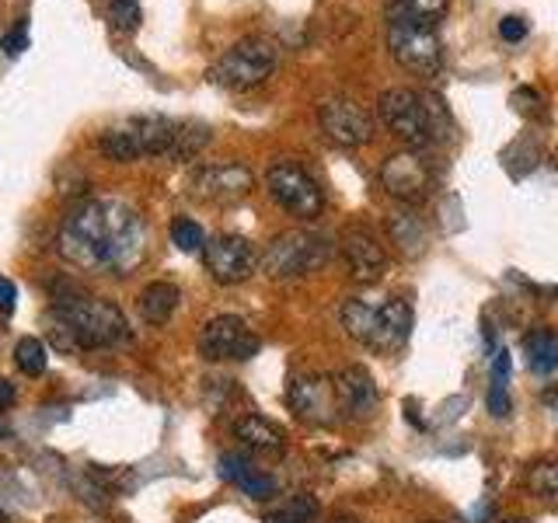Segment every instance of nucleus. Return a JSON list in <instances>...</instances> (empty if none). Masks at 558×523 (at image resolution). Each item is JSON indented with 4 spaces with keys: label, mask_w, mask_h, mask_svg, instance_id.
I'll return each mask as SVG.
<instances>
[{
    "label": "nucleus",
    "mask_w": 558,
    "mask_h": 523,
    "mask_svg": "<svg viewBox=\"0 0 558 523\" xmlns=\"http://www.w3.org/2000/svg\"><path fill=\"white\" fill-rule=\"evenodd\" d=\"M14 363H17V370H22L25 377H43L46 366H49V349H46V342L35 339V336L17 339V345H14Z\"/></svg>",
    "instance_id": "a878e982"
},
{
    "label": "nucleus",
    "mask_w": 558,
    "mask_h": 523,
    "mask_svg": "<svg viewBox=\"0 0 558 523\" xmlns=\"http://www.w3.org/2000/svg\"><path fill=\"white\" fill-rule=\"evenodd\" d=\"M342 328L353 336L356 342H363L374 353L391 356L412 336V307L401 296H388V301L371 304L360 301V296H349L339 311Z\"/></svg>",
    "instance_id": "20e7f679"
},
{
    "label": "nucleus",
    "mask_w": 558,
    "mask_h": 523,
    "mask_svg": "<svg viewBox=\"0 0 558 523\" xmlns=\"http://www.w3.org/2000/svg\"><path fill=\"white\" fill-rule=\"evenodd\" d=\"M4 436H8V429H4V426H0V440H4Z\"/></svg>",
    "instance_id": "ea45409f"
},
{
    "label": "nucleus",
    "mask_w": 558,
    "mask_h": 523,
    "mask_svg": "<svg viewBox=\"0 0 558 523\" xmlns=\"http://www.w3.org/2000/svg\"><path fill=\"white\" fill-rule=\"evenodd\" d=\"M258 349H262L258 336L238 314H217L199 331V356L206 363H227V360L244 363L258 356Z\"/></svg>",
    "instance_id": "9d476101"
},
{
    "label": "nucleus",
    "mask_w": 558,
    "mask_h": 523,
    "mask_svg": "<svg viewBox=\"0 0 558 523\" xmlns=\"http://www.w3.org/2000/svg\"><path fill=\"white\" fill-rule=\"evenodd\" d=\"M380 185L398 203H423L436 188V171L426 154L398 150L380 165Z\"/></svg>",
    "instance_id": "f8f14e48"
},
{
    "label": "nucleus",
    "mask_w": 558,
    "mask_h": 523,
    "mask_svg": "<svg viewBox=\"0 0 558 523\" xmlns=\"http://www.w3.org/2000/svg\"><path fill=\"white\" fill-rule=\"evenodd\" d=\"M52 318L74 331L81 349H109L119 342H130V321L116 304L87 296L74 287L57 290L52 296Z\"/></svg>",
    "instance_id": "7ed1b4c3"
},
{
    "label": "nucleus",
    "mask_w": 558,
    "mask_h": 523,
    "mask_svg": "<svg viewBox=\"0 0 558 523\" xmlns=\"http://www.w3.org/2000/svg\"><path fill=\"white\" fill-rule=\"evenodd\" d=\"M0 49L8 52V57H22L28 49V17H17V25L11 32H4V39H0Z\"/></svg>",
    "instance_id": "7c9ffc66"
},
{
    "label": "nucleus",
    "mask_w": 558,
    "mask_h": 523,
    "mask_svg": "<svg viewBox=\"0 0 558 523\" xmlns=\"http://www.w3.org/2000/svg\"><path fill=\"white\" fill-rule=\"evenodd\" d=\"M342 258H345V269L349 276L356 279L360 287H371L377 283V279L384 276V269H388V255H384V248L377 244L374 234H366V231H345L342 234Z\"/></svg>",
    "instance_id": "dca6fc26"
},
{
    "label": "nucleus",
    "mask_w": 558,
    "mask_h": 523,
    "mask_svg": "<svg viewBox=\"0 0 558 523\" xmlns=\"http://www.w3.org/2000/svg\"><path fill=\"white\" fill-rule=\"evenodd\" d=\"M318 126L331 144L345 150L363 147L374 139V119L353 98H325L318 105Z\"/></svg>",
    "instance_id": "2eb2a0df"
},
{
    "label": "nucleus",
    "mask_w": 558,
    "mask_h": 523,
    "mask_svg": "<svg viewBox=\"0 0 558 523\" xmlns=\"http://www.w3.org/2000/svg\"><path fill=\"white\" fill-rule=\"evenodd\" d=\"M136 304H140V314H144L147 325H168L171 314L182 304V290L174 283H165V279H157V283H147L140 290Z\"/></svg>",
    "instance_id": "aec40b11"
},
{
    "label": "nucleus",
    "mask_w": 558,
    "mask_h": 523,
    "mask_svg": "<svg viewBox=\"0 0 558 523\" xmlns=\"http://www.w3.org/2000/svg\"><path fill=\"white\" fill-rule=\"evenodd\" d=\"M269 196L296 220H318L325 209V192L311 174L293 161H276L266 171Z\"/></svg>",
    "instance_id": "6e6552de"
},
{
    "label": "nucleus",
    "mask_w": 558,
    "mask_h": 523,
    "mask_svg": "<svg viewBox=\"0 0 558 523\" xmlns=\"http://www.w3.org/2000/svg\"><path fill=\"white\" fill-rule=\"evenodd\" d=\"M513 105H517V112H523V115H545V109H537V105H545V101H541V95L531 92V87L517 92L513 95Z\"/></svg>",
    "instance_id": "473e14b6"
},
{
    "label": "nucleus",
    "mask_w": 558,
    "mask_h": 523,
    "mask_svg": "<svg viewBox=\"0 0 558 523\" xmlns=\"http://www.w3.org/2000/svg\"><path fill=\"white\" fill-rule=\"evenodd\" d=\"M499 35H502L506 42H520L523 35H527V22H523V17H517V14L502 17V22H499Z\"/></svg>",
    "instance_id": "72a5a7b5"
},
{
    "label": "nucleus",
    "mask_w": 558,
    "mask_h": 523,
    "mask_svg": "<svg viewBox=\"0 0 558 523\" xmlns=\"http://www.w3.org/2000/svg\"><path fill=\"white\" fill-rule=\"evenodd\" d=\"M388 49L401 70L418 77L440 74L444 66V42L433 25H388Z\"/></svg>",
    "instance_id": "1a4fd4ad"
},
{
    "label": "nucleus",
    "mask_w": 558,
    "mask_h": 523,
    "mask_svg": "<svg viewBox=\"0 0 558 523\" xmlns=\"http://www.w3.org/2000/svg\"><path fill=\"white\" fill-rule=\"evenodd\" d=\"M109 22L119 32H136L140 28V4L136 0H109Z\"/></svg>",
    "instance_id": "c85d7f7f"
},
{
    "label": "nucleus",
    "mask_w": 558,
    "mask_h": 523,
    "mask_svg": "<svg viewBox=\"0 0 558 523\" xmlns=\"http://www.w3.org/2000/svg\"><path fill=\"white\" fill-rule=\"evenodd\" d=\"M523 488L537 499H558V461H537L523 475Z\"/></svg>",
    "instance_id": "bb28decb"
},
{
    "label": "nucleus",
    "mask_w": 558,
    "mask_h": 523,
    "mask_svg": "<svg viewBox=\"0 0 558 523\" xmlns=\"http://www.w3.org/2000/svg\"><path fill=\"white\" fill-rule=\"evenodd\" d=\"M234 436L262 458H283L287 453V433L266 415H241L234 423Z\"/></svg>",
    "instance_id": "a211bd4d"
},
{
    "label": "nucleus",
    "mask_w": 558,
    "mask_h": 523,
    "mask_svg": "<svg viewBox=\"0 0 558 523\" xmlns=\"http://www.w3.org/2000/svg\"><path fill=\"white\" fill-rule=\"evenodd\" d=\"M279 49L266 35H248V39L234 42L223 57L209 66V81L227 92H252V87L266 84L276 74Z\"/></svg>",
    "instance_id": "423d86ee"
},
{
    "label": "nucleus",
    "mask_w": 558,
    "mask_h": 523,
    "mask_svg": "<svg viewBox=\"0 0 558 523\" xmlns=\"http://www.w3.org/2000/svg\"><path fill=\"white\" fill-rule=\"evenodd\" d=\"M506 384H510L506 374H493V384H488V412L496 418L510 415V391H506Z\"/></svg>",
    "instance_id": "c756f323"
},
{
    "label": "nucleus",
    "mask_w": 558,
    "mask_h": 523,
    "mask_svg": "<svg viewBox=\"0 0 558 523\" xmlns=\"http://www.w3.org/2000/svg\"><path fill=\"white\" fill-rule=\"evenodd\" d=\"M450 0H391L388 22L391 25H433L447 14Z\"/></svg>",
    "instance_id": "412c9836"
},
{
    "label": "nucleus",
    "mask_w": 558,
    "mask_h": 523,
    "mask_svg": "<svg viewBox=\"0 0 558 523\" xmlns=\"http://www.w3.org/2000/svg\"><path fill=\"white\" fill-rule=\"evenodd\" d=\"M57 244L81 269L130 276L147 258V223L130 203L84 199L63 217Z\"/></svg>",
    "instance_id": "f257e3e1"
},
{
    "label": "nucleus",
    "mask_w": 558,
    "mask_h": 523,
    "mask_svg": "<svg viewBox=\"0 0 558 523\" xmlns=\"http://www.w3.org/2000/svg\"><path fill=\"white\" fill-rule=\"evenodd\" d=\"M171 244L179 252H203L206 248V234H203V227L196 220H189V217H179V220H171Z\"/></svg>",
    "instance_id": "cd10ccee"
},
{
    "label": "nucleus",
    "mask_w": 558,
    "mask_h": 523,
    "mask_svg": "<svg viewBox=\"0 0 558 523\" xmlns=\"http://www.w3.org/2000/svg\"><path fill=\"white\" fill-rule=\"evenodd\" d=\"M220 475L227 482H234L248 499H272L276 496V478L266 471L252 467V461H244L241 453H223L220 458Z\"/></svg>",
    "instance_id": "6ab92c4d"
},
{
    "label": "nucleus",
    "mask_w": 558,
    "mask_h": 523,
    "mask_svg": "<svg viewBox=\"0 0 558 523\" xmlns=\"http://www.w3.org/2000/svg\"><path fill=\"white\" fill-rule=\"evenodd\" d=\"M0 523H8V516H4V510H0Z\"/></svg>",
    "instance_id": "a19ab883"
},
{
    "label": "nucleus",
    "mask_w": 558,
    "mask_h": 523,
    "mask_svg": "<svg viewBox=\"0 0 558 523\" xmlns=\"http://www.w3.org/2000/svg\"><path fill=\"white\" fill-rule=\"evenodd\" d=\"M328 523H360L356 516H349V513H339V516H331Z\"/></svg>",
    "instance_id": "e433bc0d"
},
{
    "label": "nucleus",
    "mask_w": 558,
    "mask_h": 523,
    "mask_svg": "<svg viewBox=\"0 0 558 523\" xmlns=\"http://www.w3.org/2000/svg\"><path fill=\"white\" fill-rule=\"evenodd\" d=\"M8 405H14V388L8 380H0V409H8Z\"/></svg>",
    "instance_id": "c9c22d12"
},
{
    "label": "nucleus",
    "mask_w": 558,
    "mask_h": 523,
    "mask_svg": "<svg viewBox=\"0 0 558 523\" xmlns=\"http://www.w3.org/2000/svg\"><path fill=\"white\" fill-rule=\"evenodd\" d=\"M49 342L52 345H57L60 349V353H84V349H81V342L74 339V331H70L66 325H60L57 318H52V314H49Z\"/></svg>",
    "instance_id": "2f4dec72"
},
{
    "label": "nucleus",
    "mask_w": 558,
    "mask_h": 523,
    "mask_svg": "<svg viewBox=\"0 0 558 523\" xmlns=\"http://www.w3.org/2000/svg\"><path fill=\"white\" fill-rule=\"evenodd\" d=\"M377 115L409 150H423L450 133V115L444 105L415 87H391L377 98Z\"/></svg>",
    "instance_id": "f03ea898"
},
{
    "label": "nucleus",
    "mask_w": 558,
    "mask_h": 523,
    "mask_svg": "<svg viewBox=\"0 0 558 523\" xmlns=\"http://www.w3.org/2000/svg\"><path fill=\"white\" fill-rule=\"evenodd\" d=\"M14 304H17V287L11 283V279L0 276V311L14 314Z\"/></svg>",
    "instance_id": "f704fd0d"
},
{
    "label": "nucleus",
    "mask_w": 558,
    "mask_h": 523,
    "mask_svg": "<svg viewBox=\"0 0 558 523\" xmlns=\"http://www.w3.org/2000/svg\"><path fill=\"white\" fill-rule=\"evenodd\" d=\"M179 122L168 115H133L98 136L101 154L116 165H133L140 157H168Z\"/></svg>",
    "instance_id": "39448f33"
},
{
    "label": "nucleus",
    "mask_w": 558,
    "mask_h": 523,
    "mask_svg": "<svg viewBox=\"0 0 558 523\" xmlns=\"http://www.w3.org/2000/svg\"><path fill=\"white\" fill-rule=\"evenodd\" d=\"M255 188V174L238 161H214L199 165L189 174V196L209 206H231L241 203Z\"/></svg>",
    "instance_id": "9b49d317"
},
{
    "label": "nucleus",
    "mask_w": 558,
    "mask_h": 523,
    "mask_svg": "<svg viewBox=\"0 0 558 523\" xmlns=\"http://www.w3.org/2000/svg\"><path fill=\"white\" fill-rule=\"evenodd\" d=\"M545 401H548V405H558V388L545 391Z\"/></svg>",
    "instance_id": "4c0bfd02"
},
{
    "label": "nucleus",
    "mask_w": 558,
    "mask_h": 523,
    "mask_svg": "<svg viewBox=\"0 0 558 523\" xmlns=\"http://www.w3.org/2000/svg\"><path fill=\"white\" fill-rule=\"evenodd\" d=\"M388 234H391V241L398 244V252L405 258H418L426 252V244H429L426 223L418 217H412V214H395L388 220Z\"/></svg>",
    "instance_id": "4be33fe9"
},
{
    "label": "nucleus",
    "mask_w": 558,
    "mask_h": 523,
    "mask_svg": "<svg viewBox=\"0 0 558 523\" xmlns=\"http://www.w3.org/2000/svg\"><path fill=\"white\" fill-rule=\"evenodd\" d=\"M209 139H214V133H209L206 122H179V133H174L168 157L171 161H196Z\"/></svg>",
    "instance_id": "b1692460"
},
{
    "label": "nucleus",
    "mask_w": 558,
    "mask_h": 523,
    "mask_svg": "<svg viewBox=\"0 0 558 523\" xmlns=\"http://www.w3.org/2000/svg\"><path fill=\"white\" fill-rule=\"evenodd\" d=\"M287 405L290 412L307 426H331L339 412V398H336V380L322 377V374H296L287 384Z\"/></svg>",
    "instance_id": "ddd939ff"
},
{
    "label": "nucleus",
    "mask_w": 558,
    "mask_h": 523,
    "mask_svg": "<svg viewBox=\"0 0 558 523\" xmlns=\"http://www.w3.org/2000/svg\"><path fill=\"white\" fill-rule=\"evenodd\" d=\"M318 513H322L318 499L307 496V492H296L283 506H276L272 513H266V520H262V523H314V520H318Z\"/></svg>",
    "instance_id": "393cba45"
},
{
    "label": "nucleus",
    "mask_w": 558,
    "mask_h": 523,
    "mask_svg": "<svg viewBox=\"0 0 558 523\" xmlns=\"http://www.w3.org/2000/svg\"><path fill=\"white\" fill-rule=\"evenodd\" d=\"M502 523H531V520H520V516H510V520H502Z\"/></svg>",
    "instance_id": "58836bf2"
},
{
    "label": "nucleus",
    "mask_w": 558,
    "mask_h": 523,
    "mask_svg": "<svg viewBox=\"0 0 558 523\" xmlns=\"http://www.w3.org/2000/svg\"><path fill=\"white\" fill-rule=\"evenodd\" d=\"M331 258V241L311 231H287L269 241V248L258 255V269L269 279H304L318 272Z\"/></svg>",
    "instance_id": "0eeeda50"
},
{
    "label": "nucleus",
    "mask_w": 558,
    "mask_h": 523,
    "mask_svg": "<svg viewBox=\"0 0 558 523\" xmlns=\"http://www.w3.org/2000/svg\"><path fill=\"white\" fill-rule=\"evenodd\" d=\"M523 353H527L534 374H551L558 366V336L551 328H534L523 339Z\"/></svg>",
    "instance_id": "5701e85b"
},
{
    "label": "nucleus",
    "mask_w": 558,
    "mask_h": 523,
    "mask_svg": "<svg viewBox=\"0 0 558 523\" xmlns=\"http://www.w3.org/2000/svg\"><path fill=\"white\" fill-rule=\"evenodd\" d=\"M336 380V398H339V412L345 418H371L380 405V391L371 370L363 366H345L342 374L331 377Z\"/></svg>",
    "instance_id": "f3484780"
},
{
    "label": "nucleus",
    "mask_w": 558,
    "mask_h": 523,
    "mask_svg": "<svg viewBox=\"0 0 558 523\" xmlns=\"http://www.w3.org/2000/svg\"><path fill=\"white\" fill-rule=\"evenodd\" d=\"M206 272L217 279L220 287H238L244 279H252L258 272V252L248 238L241 234H220L209 238L203 248Z\"/></svg>",
    "instance_id": "4468645a"
}]
</instances>
